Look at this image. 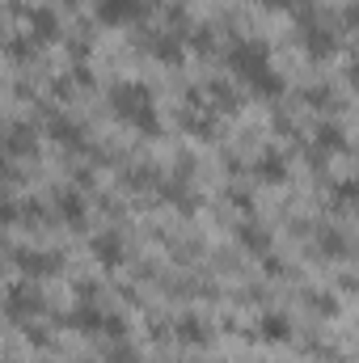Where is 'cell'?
Returning <instances> with one entry per match:
<instances>
[{
  "instance_id": "8",
  "label": "cell",
  "mask_w": 359,
  "mask_h": 363,
  "mask_svg": "<svg viewBox=\"0 0 359 363\" xmlns=\"http://www.w3.org/2000/svg\"><path fill=\"white\" fill-rule=\"evenodd\" d=\"M26 21H30V30H34V43L60 38V17H55V9H26Z\"/></svg>"
},
{
  "instance_id": "13",
  "label": "cell",
  "mask_w": 359,
  "mask_h": 363,
  "mask_svg": "<svg viewBox=\"0 0 359 363\" xmlns=\"http://www.w3.org/2000/svg\"><path fill=\"white\" fill-rule=\"evenodd\" d=\"M68 325H72V330H85V334H101L106 313H101V308H85V304H81V308H72V313H68Z\"/></svg>"
},
{
  "instance_id": "7",
  "label": "cell",
  "mask_w": 359,
  "mask_h": 363,
  "mask_svg": "<svg viewBox=\"0 0 359 363\" xmlns=\"http://www.w3.org/2000/svg\"><path fill=\"white\" fill-rule=\"evenodd\" d=\"M254 178H258V182H270V186H279V182L287 178V157H283L279 148H267V152L254 161Z\"/></svg>"
},
{
  "instance_id": "10",
  "label": "cell",
  "mask_w": 359,
  "mask_h": 363,
  "mask_svg": "<svg viewBox=\"0 0 359 363\" xmlns=\"http://www.w3.org/2000/svg\"><path fill=\"white\" fill-rule=\"evenodd\" d=\"M17 267L38 279V274H55L60 271V258H55V254H38V250H17Z\"/></svg>"
},
{
  "instance_id": "11",
  "label": "cell",
  "mask_w": 359,
  "mask_h": 363,
  "mask_svg": "<svg viewBox=\"0 0 359 363\" xmlns=\"http://www.w3.org/2000/svg\"><path fill=\"white\" fill-rule=\"evenodd\" d=\"M55 211H60V220H64V224H81V220H85V211H89V203H85L77 190H60V194H55Z\"/></svg>"
},
{
  "instance_id": "17",
  "label": "cell",
  "mask_w": 359,
  "mask_h": 363,
  "mask_svg": "<svg viewBox=\"0 0 359 363\" xmlns=\"http://www.w3.org/2000/svg\"><path fill=\"white\" fill-rule=\"evenodd\" d=\"M174 334H178L182 342H203V338H207V330H203V321H199V317H182Z\"/></svg>"
},
{
  "instance_id": "15",
  "label": "cell",
  "mask_w": 359,
  "mask_h": 363,
  "mask_svg": "<svg viewBox=\"0 0 359 363\" xmlns=\"http://www.w3.org/2000/svg\"><path fill=\"white\" fill-rule=\"evenodd\" d=\"M148 51L157 60H165V64H182V47H178V38H170V34H153L148 38Z\"/></svg>"
},
{
  "instance_id": "9",
  "label": "cell",
  "mask_w": 359,
  "mask_h": 363,
  "mask_svg": "<svg viewBox=\"0 0 359 363\" xmlns=\"http://www.w3.org/2000/svg\"><path fill=\"white\" fill-rule=\"evenodd\" d=\"M47 135L55 140V144H64V148H81L85 144V131L68 118V114H51V123H47Z\"/></svg>"
},
{
  "instance_id": "21",
  "label": "cell",
  "mask_w": 359,
  "mask_h": 363,
  "mask_svg": "<svg viewBox=\"0 0 359 363\" xmlns=\"http://www.w3.org/2000/svg\"><path fill=\"white\" fill-rule=\"evenodd\" d=\"M13 220H21V203L0 199V224H13Z\"/></svg>"
},
{
  "instance_id": "22",
  "label": "cell",
  "mask_w": 359,
  "mask_h": 363,
  "mask_svg": "<svg viewBox=\"0 0 359 363\" xmlns=\"http://www.w3.org/2000/svg\"><path fill=\"white\" fill-rule=\"evenodd\" d=\"M106 359H110V363H140V359H136V351H131V347H114V351H110Z\"/></svg>"
},
{
  "instance_id": "5",
  "label": "cell",
  "mask_w": 359,
  "mask_h": 363,
  "mask_svg": "<svg viewBox=\"0 0 359 363\" xmlns=\"http://www.w3.org/2000/svg\"><path fill=\"white\" fill-rule=\"evenodd\" d=\"M38 152V131L30 123H13L4 131V157H34Z\"/></svg>"
},
{
  "instance_id": "1",
  "label": "cell",
  "mask_w": 359,
  "mask_h": 363,
  "mask_svg": "<svg viewBox=\"0 0 359 363\" xmlns=\"http://www.w3.org/2000/svg\"><path fill=\"white\" fill-rule=\"evenodd\" d=\"M228 68L254 93H263V97H279L283 93V77L270 68V51H267V43H258V38L233 43L228 47Z\"/></svg>"
},
{
  "instance_id": "23",
  "label": "cell",
  "mask_w": 359,
  "mask_h": 363,
  "mask_svg": "<svg viewBox=\"0 0 359 363\" xmlns=\"http://www.w3.org/2000/svg\"><path fill=\"white\" fill-rule=\"evenodd\" d=\"M13 55H17V60L34 55V38H13Z\"/></svg>"
},
{
  "instance_id": "14",
  "label": "cell",
  "mask_w": 359,
  "mask_h": 363,
  "mask_svg": "<svg viewBox=\"0 0 359 363\" xmlns=\"http://www.w3.org/2000/svg\"><path fill=\"white\" fill-rule=\"evenodd\" d=\"M258 334H263L267 342H287V338H292V321H287L283 313H267V317L258 321Z\"/></svg>"
},
{
  "instance_id": "3",
  "label": "cell",
  "mask_w": 359,
  "mask_h": 363,
  "mask_svg": "<svg viewBox=\"0 0 359 363\" xmlns=\"http://www.w3.org/2000/svg\"><path fill=\"white\" fill-rule=\"evenodd\" d=\"M93 9H97V21L106 26H127L144 17V0H93Z\"/></svg>"
},
{
  "instance_id": "25",
  "label": "cell",
  "mask_w": 359,
  "mask_h": 363,
  "mask_svg": "<svg viewBox=\"0 0 359 363\" xmlns=\"http://www.w3.org/2000/svg\"><path fill=\"white\" fill-rule=\"evenodd\" d=\"M267 4H275V9H292V4H300V0H267Z\"/></svg>"
},
{
  "instance_id": "16",
  "label": "cell",
  "mask_w": 359,
  "mask_h": 363,
  "mask_svg": "<svg viewBox=\"0 0 359 363\" xmlns=\"http://www.w3.org/2000/svg\"><path fill=\"white\" fill-rule=\"evenodd\" d=\"M317 144H321L326 152H343V148H347V135H343L334 123H326V127H317Z\"/></svg>"
},
{
  "instance_id": "4",
  "label": "cell",
  "mask_w": 359,
  "mask_h": 363,
  "mask_svg": "<svg viewBox=\"0 0 359 363\" xmlns=\"http://www.w3.org/2000/svg\"><path fill=\"white\" fill-rule=\"evenodd\" d=\"M4 304H9V313L21 321V317H34V313L43 308V291H38L34 283H13L9 296H4Z\"/></svg>"
},
{
  "instance_id": "2",
  "label": "cell",
  "mask_w": 359,
  "mask_h": 363,
  "mask_svg": "<svg viewBox=\"0 0 359 363\" xmlns=\"http://www.w3.org/2000/svg\"><path fill=\"white\" fill-rule=\"evenodd\" d=\"M110 106L118 110L123 123H131L136 131L144 135H157L161 131V118H157V101H153V89L144 81H118L110 89Z\"/></svg>"
},
{
  "instance_id": "12",
  "label": "cell",
  "mask_w": 359,
  "mask_h": 363,
  "mask_svg": "<svg viewBox=\"0 0 359 363\" xmlns=\"http://www.w3.org/2000/svg\"><path fill=\"white\" fill-rule=\"evenodd\" d=\"M237 237H241V245H245V250H254V254H270V233L263 228V224L245 220V224L237 228Z\"/></svg>"
},
{
  "instance_id": "6",
  "label": "cell",
  "mask_w": 359,
  "mask_h": 363,
  "mask_svg": "<svg viewBox=\"0 0 359 363\" xmlns=\"http://www.w3.org/2000/svg\"><path fill=\"white\" fill-rule=\"evenodd\" d=\"M89 250H93V258H97L101 267H118V262L127 258V245H123L118 233H97V237L89 241Z\"/></svg>"
},
{
  "instance_id": "20",
  "label": "cell",
  "mask_w": 359,
  "mask_h": 363,
  "mask_svg": "<svg viewBox=\"0 0 359 363\" xmlns=\"http://www.w3.org/2000/svg\"><path fill=\"white\" fill-rule=\"evenodd\" d=\"M321 245H326V254H330V258H338V254L347 250V241H343L334 228H330V233H321Z\"/></svg>"
},
{
  "instance_id": "19",
  "label": "cell",
  "mask_w": 359,
  "mask_h": 363,
  "mask_svg": "<svg viewBox=\"0 0 359 363\" xmlns=\"http://www.w3.org/2000/svg\"><path fill=\"white\" fill-rule=\"evenodd\" d=\"M101 334H110V338H123V334H127V317H118V313H106V325H101Z\"/></svg>"
},
{
  "instance_id": "24",
  "label": "cell",
  "mask_w": 359,
  "mask_h": 363,
  "mask_svg": "<svg viewBox=\"0 0 359 363\" xmlns=\"http://www.w3.org/2000/svg\"><path fill=\"white\" fill-rule=\"evenodd\" d=\"M9 174H13V165H9V157L0 152V182H9Z\"/></svg>"
},
{
  "instance_id": "18",
  "label": "cell",
  "mask_w": 359,
  "mask_h": 363,
  "mask_svg": "<svg viewBox=\"0 0 359 363\" xmlns=\"http://www.w3.org/2000/svg\"><path fill=\"white\" fill-rule=\"evenodd\" d=\"M207 93H211V101H216V106H224V110H237V93L228 89V85H220V81H216Z\"/></svg>"
}]
</instances>
